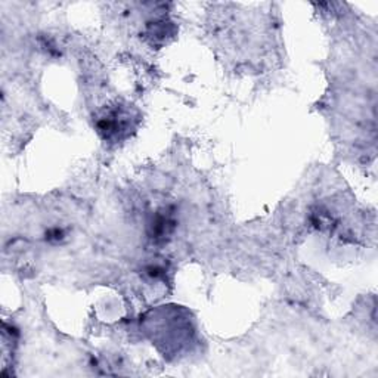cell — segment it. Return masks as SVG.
Returning <instances> with one entry per match:
<instances>
[{
	"label": "cell",
	"mask_w": 378,
	"mask_h": 378,
	"mask_svg": "<svg viewBox=\"0 0 378 378\" xmlns=\"http://www.w3.org/2000/svg\"><path fill=\"white\" fill-rule=\"evenodd\" d=\"M137 123L136 112L129 105H109L105 106L95 121L98 135L105 142L117 143L130 136Z\"/></svg>",
	"instance_id": "obj_1"
},
{
	"label": "cell",
	"mask_w": 378,
	"mask_h": 378,
	"mask_svg": "<svg viewBox=\"0 0 378 378\" xmlns=\"http://www.w3.org/2000/svg\"><path fill=\"white\" fill-rule=\"evenodd\" d=\"M177 226L176 213L172 207H163L148 223V237L154 244H166L174 234Z\"/></svg>",
	"instance_id": "obj_2"
},
{
	"label": "cell",
	"mask_w": 378,
	"mask_h": 378,
	"mask_svg": "<svg viewBox=\"0 0 378 378\" xmlns=\"http://www.w3.org/2000/svg\"><path fill=\"white\" fill-rule=\"evenodd\" d=\"M167 25H170V22L169 24H166L164 21H158V22H154V27H148V35H151L152 38H155V40H164V35L167 37L170 33L167 31Z\"/></svg>",
	"instance_id": "obj_3"
},
{
	"label": "cell",
	"mask_w": 378,
	"mask_h": 378,
	"mask_svg": "<svg viewBox=\"0 0 378 378\" xmlns=\"http://www.w3.org/2000/svg\"><path fill=\"white\" fill-rule=\"evenodd\" d=\"M143 274L151 279H163L167 274V269L164 266H161L160 263H151V265L145 266Z\"/></svg>",
	"instance_id": "obj_4"
},
{
	"label": "cell",
	"mask_w": 378,
	"mask_h": 378,
	"mask_svg": "<svg viewBox=\"0 0 378 378\" xmlns=\"http://www.w3.org/2000/svg\"><path fill=\"white\" fill-rule=\"evenodd\" d=\"M65 240V231L61 228H50L46 232V241L52 242V244H59Z\"/></svg>",
	"instance_id": "obj_5"
}]
</instances>
